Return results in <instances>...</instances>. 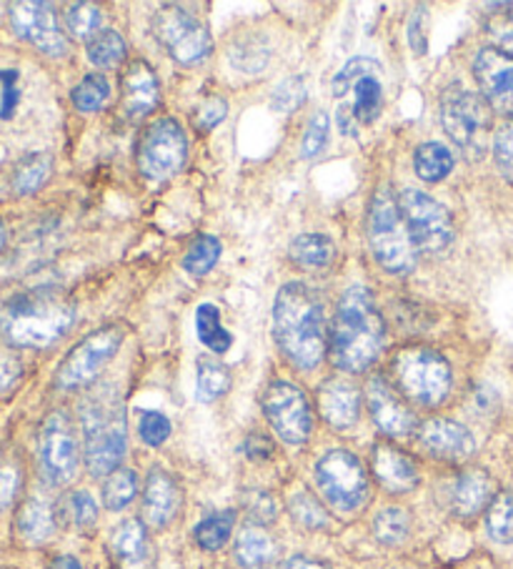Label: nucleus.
<instances>
[{
    "instance_id": "1",
    "label": "nucleus",
    "mask_w": 513,
    "mask_h": 569,
    "mask_svg": "<svg viewBox=\"0 0 513 569\" xmlns=\"http://www.w3.org/2000/svg\"><path fill=\"white\" fill-rule=\"evenodd\" d=\"M386 341V327L373 293L351 287L343 293L331 323V359L343 371H366L379 359Z\"/></svg>"
},
{
    "instance_id": "2",
    "label": "nucleus",
    "mask_w": 513,
    "mask_h": 569,
    "mask_svg": "<svg viewBox=\"0 0 513 569\" xmlns=\"http://www.w3.org/2000/svg\"><path fill=\"white\" fill-rule=\"evenodd\" d=\"M275 341L293 367L313 369L325 355L323 307L305 283H285L273 301Z\"/></svg>"
},
{
    "instance_id": "3",
    "label": "nucleus",
    "mask_w": 513,
    "mask_h": 569,
    "mask_svg": "<svg viewBox=\"0 0 513 569\" xmlns=\"http://www.w3.org/2000/svg\"><path fill=\"white\" fill-rule=\"evenodd\" d=\"M76 321L73 301L53 289L26 291L0 313V333L8 345L46 349L61 341Z\"/></svg>"
},
{
    "instance_id": "4",
    "label": "nucleus",
    "mask_w": 513,
    "mask_h": 569,
    "mask_svg": "<svg viewBox=\"0 0 513 569\" xmlns=\"http://www.w3.org/2000/svg\"><path fill=\"white\" fill-rule=\"evenodd\" d=\"M86 465L93 477L111 475L125 455V415L118 391L103 387L81 405Z\"/></svg>"
},
{
    "instance_id": "5",
    "label": "nucleus",
    "mask_w": 513,
    "mask_h": 569,
    "mask_svg": "<svg viewBox=\"0 0 513 569\" xmlns=\"http://www.w3.org/2000/svg\"><path fill=\"white\" fill-rule=\"evenodd\" d=\"M335 98V121L341 133L359 136L366 126L381 116L383 108V83L381 63L373 58L359 56L341 68L333 78Z\"/></svg>"
},
{
    "instance_id": "6",
    "label": "nucleus",
    "mask_w": 513,
    "mask_h": 569,
    "mask_svg": "<svg viewBox=\"0 0 513 569\" xmlns=\"http://www.w3.org/2000/svg\"><path fill=\"white\" fill-rule=\"evenodd\" d=\"M369 243L383 269L396 277H406L416 269V247H413L411 233L403 221L399 199L393 196L386 186L373 193L371 209H369Z\"/></svg>"
},
{
    "instance_id": "7",
    "label": "nucleus",
    "mask_w": 513,
    "mask_h": 569,
    "mask_svg": "<svg viewBox=\"0 0 513 569\" xmlns=\"http://www.w3.org/2000/svg\"><path fill=\"white\" fill-rule=\"evenodd\" d=\"M441 123L469 161H481L491 143V106L479 93L451 86L441 96Z\"/></svg>"
},
{
    "instance_id": "8",
    "label": "nucleus",
    "mask_w": 513,
    "mask_h": 569,
    "mask_svg": "<svg viewBox=\"0 0 513 569\" xmlns=\"http://www.w3.org/2000/svg\"><path fill=\"white\" fill-rule=\"evenodd\" d=\"M393 377L401 395L421 407H439L451 391L449 361L426 347L399 351V357L393 359Z\"/></svg>"
},
{
    "instance_id": "9",
    "label": "nucleus",
    "mask_w": 513,
    "mask_h": 569,
    "mask_svg": "<svg viewBox=\"0 0 513 569\" xmlns=\"http://www.w3.org/2000/svg\"><path fill=\"white\" fill-rule=\"evenodd\" d=\"M315 485L339 512H356L369 499V477L346 449H333L315 465Z\"/></svg>"
},
{
    "instance_id": "10",
    "label": "nucleus",
    "mask_w": 513,
    "mask_h": 569,
    "mask_svg": "<svg viewBox=\"0 0 513 569\" xmlns=\"http://www.w3.org/2000/svg\"><path fill=\"white\" fill-rule=\"evenodd\" d=\"M153 36L173 61L183 66L201 63L211 53V36L205 26L193 13L181 6H161L153 13Z\"/></svg>"
},
{
    "instance_id": "11",
    "label": "nucleus",
    "mask_w": 513,
    "mask_h": 569,
    "mask_svg": "<svg viewBox=\"0 0 513 569\" xmlns=\"http://www.w3.org/2000/svg\"><path fill=\"white\" fill-rule=\"evenodd\" d=\"M399 209L416 251L421 249L426 253H443L451 247L453 221L446 206L431 199L429 193L406 189L399 196Z\"/></svg>"
},
{
    "instance_id": "12",
    "label": "nucleus",
    "mask_w": 513,
    "mask_h": 569,
    "mask_svg": "<svg viewBox=\"0 0 513 569\" xmlns=\"http://www.w3.org/2000/svg\"><path fill=\"white\" fill-rule=\"evenodd\" d=\"M38 462L48 485L63 487L73 482L81 462V449H78V437L71 417L66 411H53L43 421L41 437H38Z\"/></svg>"
},
{
    "instance_id": "13",
    "label": "nucleus",
    "mask_w": 513,
    "mask_h": 569,
    "mask_svg": "<svg viewBox=\"0 0 513 569\" xmlns=\"http://www.w3.org/2000/svg\"><path fill=\"white\" fill-rule=\"evenodd\" d=\"M123 331L118 327H105L88 333L83 341L71 349V355L63 359V365L56 371V385L61 389H81L101 375L103 367L113 359L121 347Z\"/></svg>"
},
{
    "instance_id": "14",
    "label": "nucleus",
    "mask_w": 513,
    "mask_h": 569,
    "mask_svg": "<svg viewBox=\"0 0 513 569\" xmlns=\"http://www.w3.org/2000/svg\"><path fill=\"white\" fill-rule=\"evenodd\" d=\"M189 156L183 129L171 119L151 123L138 143V169L151 181H165L179 173Z\"/></svg>"
},
{
    "instance_id": "15",
    "label": "nucleus",
    "mask_w": 513,
    "mask_h": 569,
    "mask_svg": "<svg viewBox=\"0 0 513 569\" xmlns=\"http://www.w3.org/2000/svg\"><path fill=\"white\" fill-rule=\"evenodd\" d=\"M265 419L271 421L275 435L289 445H303L311 437L313 415L311 405L299 387L289 381H273L263 395Z\"/></svg>"
},
{
    "instance_id": "16",
    "label": "nucleus",
    "mask_w": 513,
    "mask_h": 569,
    "mask_svg": "<svg viewBox=\"0 0 513 569\" xmlns=\"http://www.w3.org/2000/svg\"><path fill=\"white\" fill-rule=\"evenodd\" d=\"M8 16H11L13 31L36 46L38 51L46 56H66L68 53V38L58 26V18L51 3H13L8 8Z\"/></svg>"
},
{
    "instance_id": "17",
    "label": "nucleus",
    "mask_w": 513,
    "mask_h": 569,
    "mask_svg": "<svg viewBox=\"0 0 513 569\" xmlns=\"http://www.w3.org/2000/svg\"><path fill=\"white\" fill-rule=\"evenodd\" d=\"M473 78L491 111L513 116V56L501 48H483L473 61Z\"/></svg>"
},
{
    "instance_id": "18",
    "label": "nucleus",
    "mask_w": 513,
    "mask_h": 569,
    "mask_svg": "<svg viewBox=\"0 0 513 569\" xmlns=\"http://www.w3.org/2000/svg\"><path fill=\"white\" fill-rule=\"evenodd\" d=\"M369 409L376 427L389 437H409L416 429V417H413L411 407L399 397L383 377H373L366 387Z\"/></svg>"
},
{
    "instance_id": "19",
    "label": "nucleus",
    "mask_w": 513,
    "mask_h": 569,
    "mask_svg": "<svg viewBox=\"0 0 513 569\" xmlns=\"http://www.w3.org/2000/svg\"><path fill=\"white\" fill-rule=\"evenodd\" d=\"M421 445L436 459L446 462H466L476 449L471 431L453 419H431L421 427Z\"/></svg>"
},
{
    "instance_id": "20",
    "label": "nucleus",
    "mask_w": 513,
    "mask_h": 569,
    "mask_svg": "<svg viewBox=\"0 0 513 569\" xmlns=\"http://www.w3.org/2000/svg\"><path fill=\"white\" fill-rule=\"evenodd\" d=\"M373 475H376V482L393 495L411 492V489L419 487V467L413 459L391 445H376L371 455Z\"/></svg>"
},
{
    "instance_id": "21",
    "label": "nucleus",
    "mask_w": 513,
    "mask_h": 569,
    "mask_svg": "<svg viewBox=\"0 0 513 569\" xmlns=\"http://www.w3.org/2000/svg\"><path fill=\"white\" fill-rule=\"evenodd\" d=\"M158 81L145 61H133L123 73V111L131 121H141L158 103Z\"/></svg>"
},
{
    "instance_id": "22",
    "label": "nucleus",
    "mask_w": 513,
    "mask_h": 569,
    "mask_svg": "<svg viewBox=\"0 0 513 569\" xmlns=\"http://www.w3.org/2000/svg\"><path fill=\"white\" fill-rule=\"evenodd\" d=\"M321 417L335 429H349L359 421L361 395L346 379H329L319 391Z\"/></svg>"
},
{
    "instance_id": "23",
    "label": "nucleus",
    "mask_w": 513,
    "mask_h": 569,
    "mask_svg": "<svg viewBox=\"0 0 513 569\" xmlns=\"http://www.w3.org/2000/svg\"><path fill=\"white\" fill-rule=\"evenodd\" d=\"M181 507V492L179 485L173 482L171 475L163 469H153L148 475L145 492H143V517L151 527H165L173 522Z\"/></svg>"
},
{
    "instance_id": "24",
    "label": "nucleus",
    "mask_w": 513,
    "mask_h": 569,
    "mask_svg": "<svg viewBox=\"0 0 513 569\" xmlns=\"http://www.w3.org/2000/svg\"><path fill=\"white\" fill-rule=\"evenodd\" d=\"M493 502V479L483 469L463 472L451 489V507L459 517H476Z\"/></svg>"
},
{
    "instance_id": "25",
    "label": "nucleus",
    "mask_w": 513,
    "mask_h": 569,
    "mask_svg": "<svg viewBox=\"0 0 513 569\" xmlns=\"http://www.w3.org/2000/svg\"><path fill=\"white\" fill-rule=\"evenodd\" d=\"M275 557V542L263 527H245L235 539V559L245 569H263Z\"/></svg>"
},
{
    "instance_id": "26",
    "label": "nucleus",
    "mask_w": 513,
    "mask_h": 569,
    "mask_svg": "<svg viewBox=\"0 0 513 569\" xmlns=\"http://www.w3.org/2000/svg\"><path fill=\"white\" fill-rule=\"evenodd\" d=\"M113 552L125 567H138L148 557V535L143 522L138 519H125L115 527L113 532Z\"/></svg>"
},
{
    "instance_id": "27",
    "label": "nucleus",
    "mask_w": 513,
    "mask_h": 569,
    "mask_svg": "<svg viewBox=\"0 0 513 569\" xmlns=\"http://www.w3.org/2000/svg\"><path fill=\"white\" fill-rule=\"evenodd\" d=\"M56 529L53 509L48 507L43 499H28L18 512V532L23 539L33 545H41L46 539H51Z\"/></svg>"
},
{
    "instance_id": "28",
    "label": "nucleus",
    "mask_w": 513,
    "mask_h": 569,
    "mask_svg": "<svg viewBox=\"0 0 513 569\" xmlns=\"http://www.w3.org/2000/svg\"><path fill=\"white\" fill-rule=\"evenodd\" d=\"M291 259L305 269H325L335 259V243L325 233H303L291 243Z\"/></svg>"
},
{
    "instance_id": "29",
    "label": "nucleus",
    "mask_w": 513,
    "mask_h": 569,
    "mask_svg": "<svg viewBox=\"0 0 513 569\" xmlns=\"http://www.w3.org/2000/svg\"><path fill=\"white\" fill-rule=\"evenodd\" d=\"M413 166H416L419 179L426 183H439L453 169V153L443 143H423L416 149V156H413Z\"/></svg>"
},
{
    "instance_id": "30",
    "label": "nucleus",
    "mask_w": 513,
    "mask_h": 569,
    "mask_svg": "<svg viewBox=\"0 0 513 569\" xmlns=\"http://www.w3.org/2000/svg\"><path fill=\"white\" fill-rule=\"evenodd\" d=\"M195 331H199V339L209 347L213 355H223L233 345V337L229 329L221 323V311L213 303H201L195 309Z\"/></svg>"
},
{
    "instance_id": "31",
    "label": "nucleus",
    "mask_w": 513,
    "mask_h": 569,
    "mask_svg": "<svg viewBox=\"0 0 513 569\" xmlns=\"http://www.w3.org/2000/svg\"><path fill=\"white\" fill-rule=\"evenodd\" d=\"M53 171V161L48 153H31L16 166L13 173V189L18 193H36L48 181V176Z\"/></svg>"
},
{
    "instance_id": "32",
    "label": "nucleus",
    "mask_w": 513,
    "mask_h": 569,
    "mask_svg": "<svg viewBox=\"0 0 513 569\" xmlns=\"http://www.w3.org/2000/svg\"><path fill=\"white\" fill-rule=\"evenodd\" d=\"M486 529L493 542L513 545V489L493 497L486 512Z\"/></svg>"
},
{
    "instance_id": "33",
    "label": "nucleus",
    "mask_w": 513,
    "mask_h": 569,
    "mask_svg": "<svg viewBox=\"0 0 513 569\" xmlns=\"http://www.w3.org/2000/svg\"><path fill=\"white\" fill-rule=\"evenodd\" d=\"M233 525H235V512H231V509L205 517L195 525V532H193L195 542H199L205 552H215V549H221L231 539Z\"/></svg>"
},
{
    "instance_id": "34",
    "label": "nucleus",
    "mask_w": 513,
    "mask_h": 569,
    "mask_svg": "<svg viewBox=\"0 0 513 569\" xmlns=\"http://www.w3.org/2000/svg\"><path fill=\"white\" fill-rule=\"evenodd\" d=\"M231 387V375L229 369L213 359H201L199 361V379H195V397L201 401H215L223 397Z\"/></svg>"
},
{
    "instance_id": "35",
    "label": "nucleus",
    "mask_w": 513,
    "mask_h": 569,
    "mask_svg": "<svg viewBox=\"0 0 513 569\" xmlns=\"http://www.w3.org/2000/svg\"><path fill=\"white\" fill-rule=\"evenodd\" d=\"M221 259V241L211 237V233H201V237H195L193 243L185 251L183 257V269L193 273V277H203V273H209L215 263Z\"/></svg>"
},
{
    "instance_id": "36",
    "label": "nucleus",
    "mask_w": 513,
    "mask_h": 569,
    "mask_svg": "<svg viewBox=\"0 0 513 569\" xmlns=\"http://www.w3.org/2000/svg\"><path fill=\"white\" fill-rule=\"evenodd\" d=\"M103 13L93 3H71L66 8V28L68 33L81 38V41H93L101 33Z\"/></svg>"
},
{
    "instance_id": "37",
    "label": "nucleus",
    "mask_w": 513,
    "mask_h": 569,
    "mask_svg": "<svg viewBox=\"0 0 513 569\" xmlns=\"http://www.w3.org/2000/svg\"><path fill=\"white\" fill-rule=\"evenodd\" d=\"M88 58L98 68H115L125 58V41L121 33L101 31L93 41H88Z\"/></svg>"
},
{
    "instance_id": "38",
    "label": "nucleus",
    "mask_w": 513,
    "mask_h": 569,
    "mask_svg": "<svg viewBox=\"0 0 513 569\" xmlns=\"http://www.w3.org/2000/svg\"><path fill=\"white\" fill-rule=\"evenodd\" d=\"M138 492V477L131 472V469H115V472L108 475L105 485H103V505L108 509H125L133 502V497Z\"/></svg>"
},
{
    "instance_id": "39",
    "label": "nucleus",
    "mask_w": 513,
    "mask_h": 569,
    "mask_svg": "<svg viewBox=\"0 0 513 569\" xmlns=\"http://www.w3.org/2000/svg\"><path fill=\"white\" fill-rule=\"evenodd\" d=\"M108 96H111V86H108V78L103 73L86 76L83 81L73 88V103L78 111L83 113H93L98 108H103Z\"/></svg>"
},
{
    "instance_id": "40",
    "label": "nucleus",
    "mask_w": 513,
    "mask_h": 569,
    "mask_svg": "<svg viewBox=\"0 0 513 569\" xmlns=\"http://www.w3.org/2000/svg\"><path fill=\"white\" fill-rule=\"evenodd\" d=\"M61 517L66 525L76 529H93L98 522V505L88 492H73L63 499L61 505Z\"/></svg>"
},
{
    "instance_id": "41",
    "label": "nucleus",
    "mask_w": 513,
    "mask_h": 569,
    "mask_svg": "<svg viewBox=\"0 0 513 569\" xmlns=\"http://www.w3.org/2000/svg\"><path fill=\"white\" fill-rule=\"evenodd\" d=\"M411 519L399 507H389L373 519V535H376L383 545H399L409 537Z\"/></svg>"
},
{
    "instance_id": "42",
    "label": "nucleus",
    "mask_w": 513,
    "mask_h": 569,
    "mask_svg": "<svg viewBox=\"0 0 513 569\" xmlns=\"http://www.w3.org/2000/svg\"><path fill=\"white\" fill-rule=\"evenodd\" d=\"M269 56H271L269 46H265L263 38H255V36L241 38V41L231 48V63L245 73L261 71V68L269 63Z\"/></svg>"
},
{
    "instance_id": "43",
    "label": "nucleus",
    "mask_w": 513,
    "mask_h": 569,
    "mask_svg": "<svg viewBox=\"0 0 513 569\" xmlns=\"http://www.w3.org/2000/svg\"><path fill=\"white\" fill-rule=\"evenodd\" d=\"M289 509L295 522L305 529H323L329 525V515H325L323 505L311 492H305V489H301V492H295L291 497Z\"/></svg>"
},
{
    "instance_id": "44",
    "label": "nucleus",
    "mask_w": 513,
    "mask_h": 569,
    "mask_svg": "<svg viewBox=\"0 0 513 569\" xmlns=\"http://www.w3.org/2000/svg\"><path fill=\"white\" fill-rule=\"evenodd\" d=\"M489 11L486 28L491 38L499 43L501 51L513 56V3L489 6Z\"/></svg>"
},
{
    "instance_id": "45",
    "label": "nucleus",
    "mask_w": 513,
    "mask_h": 569,
    "mask_svg": "<svg viewBox=\"0 0 513 569\" xmlns=\"http://www.w3.org/2000/svg\"><path fill=\"white\" fill-rule=\"evenodd\" d=\"M493 159L503 179L513 186V121L503 123L493 139Z\"/></svg>"
},
{
    "instance_id": "46",
    "label": "nucleus",
    "mask_w": 513,
    "mask_h": 569,
    "mask_svg": "<svg viewBox=\"0 0 513 569\" xmlns=\"http://www.w3.org/2000/svg\"><path fill=\"white\" fill-rule=\"evenodd\" d=\"M325 143H329V116L319 111L309 121V129H305L303 156L305 159H315V156L323 153Z\"/></svg>"
},
{
    "instance_id": "47",
    "label": "nucleus",
    "mask_w": 513,
    "mask_h": 569,
    "mask_svg": "<svg viewBox=\"0 0 513 569\" xmlns=\"http://www.w3.org/2000/svg\"><path fill=\"white\" fill-rule=\"evenodd\" d=\"M138 429H141V439L148 447H161L171 437V421L161 411H143Z\"/></svg>"
},
{
    "instance_id": "48",
    "label": "nucleus",
    "mask_w": 513,
    "mask_h": 569,
    "mask_svg": "<svg viewBox=\"0 0 513 569\" xmlns=\"http://www.w3.org/2000/svg\"><path fill=\"white\" fill-rule=\"evenodd\" d=\"M243 507H245V515L251 517V522L255 527L271 525L275 519V512H279V509H275L273 497L265 495V492H245Z\"/></svg>"
},
{
    "instance_id": "49",
    "label": "nucleus",
    "mask_w": 513,
    "mask_h": 569,
    "mask_svg": "<svg viewBox=\"0 0 513 569\" xmlns=\"http://www.w3.org/2000/svg\"><path fill=\"white\" fill-rule=\"evenodd\" d=\"M18 485H21V469L16 467L11 457L0 455V509L13 502Z\"/></svg>"
},
{
    "instance_id": "50",
    "label": "nucleus",
    "mask_w": 513,
    "mask_h": 569,
    "mask_svg": "<svg viewBox=\"0 0 513 569\" xmlns=\"http://www.w3.org/2000/svg\"><path fill=\"white\" fill-rule=\"evenodd\" d=\"M225 111H229V106H225L223 98H209V101H203L199 111H195V129L213 131L215 126L225 119Z\"/></svg>"
},
{
    "instance_id": "51",
    "label": "nucleus",
    "mask_w": 513,
    "mask_h": 569,
    "mask_svg": "<svg viewBox=\"0 0 513 569\" xmlns=\"http://www.w3.org/2000/svg\"><path fill=\"white\" fill-rule=\"evenodd\" d=\"M305 101V88L301 78H289L283 81L279 88H275L273 103L281 108V111H293L295 106H301Z\"/></svg>"
},
{
    "instance_id": "52",
    "label": "nucleus",
    "mask_w": 513,
    "mask_h": 569,
    "mask_svg": "<svg viewBox=\"0 0 513 569\" xmlns=\"http://www.w3.org/2000/svg\"><path fill=\"white\" fill-rule=\"evenodd\" d=\"M23 375L21 359H18L11 349L0 347V395L11 389Z\"/></svg>"
},
{
    "instance_id": "53",
    "label": "nucleus",
    "mask_w": 513,
    "mask_h": 569,
    "mask_svg": "<svg viewBox=\"0 0 513 569\" xmlns=\"http://www.w3.org/2000/svg\"><path fill=\"white\" fill-rule=\"evenodd\" d=\"M409 38H411V46L413 51L419 56L426 53V8H416L411 16V23H409Z\"/></svg>"
},
{
    "instance_id": "54",
    "label": "nucleus",
    "mask_w": 513,
    "mask_h": 569,
    "mask_svg": "<svg viewBox=\"0 0 513 569\" xmlns=\"http://www.w3.org/2000/svg\"><path fill=\"white\" fill-rule=\"evenodd\" d=\"M243 451L253 459V462H263V459H269L273 455V445L263 435H251L245 439Z\"/></svg>"
},
{
    "instance_id": "55",
    "label": "nucleus",
    "mask_w": 513,
    "mask_h": 569,
    "mask_svg": "<svg viewBox=\"0 0 513 569\" xmlns=\"http://www.w3.org/2000/svg\"><path fill=\"white\" fill-rule=\"evenodd\" d=\"M281 569H329L321 562H315V559H309V557H291L289 562H283Z\"/></svg>"
},
{
    "instance_id": "56",
    "label": "nucleus",
    "mask_w": 513,
    "mask_h": 569,
    "mask_svg": "<svg viewBox=\"0 0 513 569\" xmlns=\"http://www.w3.org/2000/svg\"><path fill=\"white\" fill-rule=\"evenodd\" d=\"M48 569H83V565L78 562L76 557L63 555V557H56L53 562H51V567H48Z\"/></svg>"
},
{
    "instance_id": "57",
    "label": "nucleus",
    "mask_w": 513,
    "mask_h": 569,
    "mask_svg": "<svg viewBox=\"0 0 513 569\" xmlns=\"http://www.w3.org/2000/svg\"><path fill=\"white\" fill-rule=\"evenodd\" d=\"M3 243H6V226L0 223V249H3Z\"/></svg>"
}]
</instances>
